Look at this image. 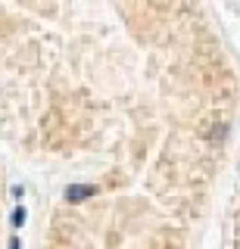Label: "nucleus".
<instances>
[{
	"instance_id": "obj_1",
	"label": "nucleus",
	"mask_w": 240,
	"mask_h": 249,
	"mask_svg": "<svg viewBox=\"0 0 240 249\" xmlns=\"http://www.w3.org/2000/svg\"><path fill=\"white\" fill-rule=\"evenodd\" d=\"M97 193V187H91V184H72V187H66V199L69 202H84V199H91Z\"/></svg>"
},
{
	"instance_id": "obj_2",
	"label": "nucleus",
	"mask_w": 240,
	"mask_h": 249,
	"mask_svg": "<svg viewBox=\"0 0 240 249\" xmlns=\"http://www.w3.org/2000/svg\"><path fill=\"white\" fill-rule=\"evenodd\" d=\"M25 224V209L16 206V212H13V228H22Z\"/></svg>"
},
{
	"instance_id": "obj_3",
	"label": "nucleus",
	"mask_w": 240,
	"mask_h": 249,
	"mask_svg": "<svg viewBox=\"0 0 240 249\" xmlns=\"http://www.w3.org/2000/svg\"><path fill=\"white\" fill-rule=\"evenodd\" d=\"M10 249H22V243H19V240H16V237H13V240H10Z\"/></svg>"
}]
</instances>
